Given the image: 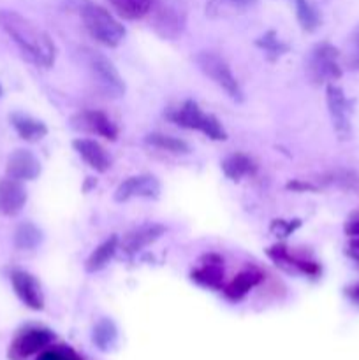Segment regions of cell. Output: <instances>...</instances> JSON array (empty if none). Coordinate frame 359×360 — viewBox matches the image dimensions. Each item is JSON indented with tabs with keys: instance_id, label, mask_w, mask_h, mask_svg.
<instances>
[{
	"instance_id": "obj_14",
	"label": "cell",
	"mask_w": 359,
	"mask_h": 360,
	"mask_svg": "<svg viewBox=\"0 0 359 360\" xmlns=\"http://www.w3.org/2000/svg\"><path fill=\"white\" fill-rule=\"evenodd\" d=\"M27 204V190L23 183L13 178L0 179V214L16 217Z\"/></svg>"
},
{
	"instance_id": "obj_30",
	"label": "cell",
	"mask_w": 359,
	"mask_h": 360,
	"mask_svg": "<svg viewBox=\"0 0 359 360\" xmlns=\"http://www.w3.org/2000/svg\"><path fill=\"white\" fill-rule=\"evenodd\" d=\"M344 63L347 69L359 70V25L352 30L348 37V48L344 56Z\"/></svg>"
},
{
	"instance_id": "obj_16",
	"label": "cell",
	"mask_w": 359,
	"mask_h": 360,
	"mask_svg": "<svg viewBox=\"0 0 359 360\" xmlns=\"http://www.w3.org/2000/svg\"><path fill=\"white\" fill-rule=\"evenodd\" d=\"M164 232H165L164 225H158V224L143 225V227L134 229V231H130L129 234L123 236L120 246H122L123 252H125L127 255H134V253L141 252V250H144L146 246L153 245V243L157 241Z\"/></svg>"
},
{
	"instance_id": "obj_22",
	"label": "cell",
	"mask_w": 359,
	"mask_h": 360,
	"mask_svg": "<svg viewBox=\"0 0 359 360\" xmlns=\"http://www.w3.org/2000/svg\"><path fill=\"white\" fill-rule=\"evenodd\" d=\"M222 171H224V174L227 176L229 179L239 181V179H243L245 176L256 174L257 165L248 155L232 153L224 158V162H222Z\"/></svg>"
},
{
	"instance_id": "obj_24",
	"label": "cell",
	"mask_w": 359,
	"mask_h": 360,
	"mask_svg": "<svg viewBox=\"0 0 359 360\" xmlns=\"http://www.w3.org/2000/svg\"><path fill=\"white\" fill-rule=\"evenodd\" d=\"M109 6L125 20H141L150 14L153 0H108Z\"/></svg>"
},
{
	"instance_id": "obj_29",
	"label": "cell",
	"mask_w": 359,
	"mask_h": 360,
	"mask_svg": "<svg viewBox=\"0 0 359 360\" xmlns=\"http://www.w3.org/2000/svg\"><path fill=\"white\" fill-rule=\"evenodd\" d=\"M256 44L259 46L260 49H264L267 55L273 56V58H278L280 55L287 53V49H289V46L284 44V42L277 37V34H275L273 30H270L267 34H264L263 37L257 39Z\"/></svg>"
},
{
	"instance_id": "obj_19",
	"label": "cell",
	"mask_w": 359,
	"mask_h": 360,
	"mask_svg": "<svg viewBox=\"0 0 359 360\" xmlns=\"http://www.w3.org/2000/svg\"><path fill=\"white\" fill-rule=\"evenodd\" d=\"M257 0H208L204 13L211 20H220V18H234L246 13L252 6H256Z\"/></svg>"
},
{
	"instance_id": "obj_2",
	"label": "cell",
	"mask_w": 359,
	"mask_h": 360,
	"mask_svg": "<svg viewBox=\"0 0 359 360\" xmlns=\"http://www.w3.org/2000/svg\"><path fill=\"white\" fill-rule=\"evenodd\" d=\"M69 9L76 11L92 39L108 48H116L125 39V27L99 4L92 0H67Z\"/></svg>"
},
{
	"instance_id": "obj_6",
	"label": "cell",
	"mask_w": 359,
	"mask_h": 360,
	"mask_svg": "<svg viewBox=\"0 0 359 360\" xmlns=\"http://www.w3.org/2000/svg\"><path fill=\"white\" fill-rule=\"evenodd\" d=\"M341 53L329 42H319L310 51L308 62H306V74L313 83H334L341 77Z\"/></svg>"
},
{
	"instance_id": "obj_26",
	"label": "cell",
	"mask_w": 359,
	"mask_h": 360,
	"mask_svg": "<svg viewBox=\"0 0 359 360\" xmlns=\"http://www.w3.org/2000/svg\"><path fill=\"white\" fill-rule=\"evenodd\" d=\"M42 243V232L37 225L30 224V221H23L18 225L16 232H14V246L21 252H30L35 250Z\"/></svg>"
},
{
	"instance_id": "obj_20",
	"label": "cell",
	"mask_w": 359,
	"mask_h": 360,
	"mask_svg": "<svg viewBox=\"0 0 359 360\" xmlns=\"http://www.w3.org/2000/svg\"><path fill=\"white\" fill-rule=\"evenodd\" d=\"M264 280L263 273H260L257 267H248V269L241 271L227 287L224 288V294L227 295L232 301H239V299L245 297L252 288H256L260 281Z\"/></svg>"
},
{
	"instance_id": "obj_28",
	"label": "cell",
	"mask_w": 359,
	"mask_h": 360,
	"mask_svg": "<svg viewBox=\"0 0 359 360\" xmlns=\"http://www.w3.org/2000/svg\"><path fill=\"white\" fill-rule=\"evenodd\" d=\"M320 183L324 185H334L348 192H359V176L352 171H334L322 176Z\"/></svg>"
},
{
	"instance_id": "obj_21",
	"label": "cell",
	"mask_w": 359,
	"mask_h": 360,
	"mask_svg": "<svg viewBox=\"0 0 359 360\" xmlns=\"http://www.w3.org/2000/svg\"><path fill=\"white\" fill-rule=\"evenodd\" d=\"M118 246H120L118 236H111V238L106 239L104 243H101V245L92 252V255L87 259V264H84L87 273L94 274L104 269V267L111 262L113 257H115Z\"/></svg>"
},
{
	"instance_id": "obj_9",
	"label": "cell",
	"mask_w": 359,
	"mask_h": 360,
	"mask_svg": "<svg viewBox=\"0 0 359 360\" xmlns=\"http://www.w3.org/2000/svg\"><path fill=\"white\" fill-rule=\"evenodd\" d=\"M160 195V183L151 174L130 176L123 179L115 190L116 202H127L130 199H157Z\"/></svg>"
},
{
	"instance_id": "obj_35",
	"label": "cell",
	"mask_w": 359,
	"mask_h": 360,
	"mask_svg": "<svg viewBox=\"0 0 359 360\" xmlns=\"http://www.w3.org/2000/svg\"><path fill=\"white\" fill-rule=\"evenodd\" d=\"M0 95H2V86H0Z\"/></svg>"
},
{
	"instance_id": "obj_8",
	"label": "cell",
	"mask_w": 359,
	"mask_h": 360,
	"mask_svg": "<svg viewBox=\"0 0 359 360\" xmlns=\"http://www.w3.org/2000/svg\"><path fill=\"white\" fill-rule=\"evenodd\" d=\"M326 104L336 137L348 141L352 137V105L338 84H326Z\"/></svg>"
},
{
	"instance_id": "obj_17",
	"label": "cell",
	"mask_w": 359,
	"mask_h": 360,
	"mask_svg": "<svg viewBox=\"0 0 359 360\" xmlns=\"http://www.w3.org/2000/svg\"><path fill=\"white\" fill-rule=\"evenodd\" d=\"M73 148L95 172H106L111 167V158H109L108 151L97 141L84 139L83 137V139L74 141Z\"/></svg>"
},
{
	"instance_id": "obj_10",
	"label": "cell",
	"mask_w": 359,
	"mask_h": 360,
	"mask_svg": "<svg viewBox=\"0 0 359 360\" xmlns=\"http://www.w3.org/2000/svg\"><path fill=\"white\" fill-rule=\"evenodd\" d=\"M266 253L277 266L284 267L287 271H299V273L306 274L310 278H317L320 274V271H322L315 260L294 255L285 245L271 246V248L266 250Z\"/></svg>"
},
{
	"instance_id": "obj_27",
	"label": "cell",
	"mask_w": 359,
	"mask_h": 360,
	"mask_svg": "<svg viewBox=\"0 0 359 360\" xmlns=\"http://www.w3.org/2000/svg\"><path fill=\"white\" fill-rule=\"evenodd\" d=\"M144 141H146V144H150V146L169 151V153H175V155H187L190 151L189 144H187L185 141L178 139V137L165 136V134H160V132L148 134Z\"/></svg>"
},
{
	"instance_id": "obj_23",
	"label": "cell",
	"mask_w": 359,
	"mask_h": 360,
	"mask_svg": "<svg viewBox=\"0 0 359 360\" xmlns=\"http://www.w3.org/2000/svg\"><path fill=\"white\" fill-rule=\"evenodd\" d=\"M48 341L49 334L44 333V330H28V333L16 338V341L11 347V355L13 357H27V355L34 354L39 348L44 347Z\"/></svg>"
},
{
	"instance_id": "obj_3",
	"label": "cell",
	"mask_w": 359,
	"mask_h": 360,
	"mask_svg": "<svg viewBox=\"0 0 359 360\" xmlns=\"http://www.w3.org/2000/svg\"><path fill=\"white\" fill-rule=\"evenodd\" d=\"M80 56L92 81L102 95L109 98H120L125 95V81L108 56L90 48L80 49Z\"/></svg>"
},
{
	"instance_id": "obj_25",
	"label": "cell",
	"mask_w": 359,
	"mask_h": 360,
	"mask_svg": "<svg viewBox=\"0 0 359 360\" xmlns=\"http://www.w3.org/2000/svg\"><path fill=\"white\" fill-rule=\"evenodd\" d=\"M294 9L299 27L306 34H313L320 27V23H322L319 9L310 0H294Z\"/></svg>"
},
{
	"instance_id": "obj_4",
	"label": "cell",
	"mask_w": 359,
	"mask_h": 360,
	"mask_svg": "<svg viewBox=\"0 0 359 360\" xmlns=\"http://www.w3.org/2000/svg\"><path fill=\"white\" fill-rule=\"evenodd\" d=\"M168 120H171L175 125L183 127V129L197 130V132L204 134L213 141L227 139V132L222 127V123L213 115L204 112L194 101H187L182 108L169 111Z\"/></svg>"
},
{
	"instance_id": "obj_32",
	"label": "cell",
	"mask_w": 359,
	"mask_h": 360,
	"mask_svg": "<svg viewBox=\"0 0 359 360\" xmlns=\"http://www.w3.org/2000/svg\"><path fill=\"white\" fill-rule=\"evenodd\" d=\"M289 190H294V192H315L319 190V186L313 185L312 181H303V179H294V181L287 183Z\"/></svg>"
},
{
	"instance_id": "obj_11",
	"label": "cell",
	"mask_w": 359,
	"mask_h": 360,
	"mask_svg": "<svg viewBox=\"0 0 359 360\" xmlns=\"http://www.w3.org/2000/svg\"><path fill=\"white\" fill-rule=\"evenodd\" d=\"M73 125L74 129L95 134L108 141H116L118 137V127L102 111H81L73 118Z\"/></svg>"
},
{
	"instance_id": "obj_13",
	"label": "cell",
	"mask_w": 359,
	"mask_h": 360,
	"mask_svg": "<svg viewBox=\"0 0 359 360\" xmlns=\"http://www.w3.org/2000/svg\"><path fill=\"white\" fill-rule=\"evenodd\" d=\"M7 178L18 179V181H32L41 174V162L37 160L32 151L16 150L9 155L6 165Z\"/></svg>"
},
{
	"instance_id": "obj_31",
	"label": "cell",
	"mask_w": 359,
	"mask_h": 360,
	"mask_svg": "<svg viewBox=\"0 0 359 360\" xmlns=\"http://www.w3.org/2000/svg\"><path fill=\"white\" fill-rule=\"evenodd\" d=\"M299 225H301V220H273L270 225V231L273 232L277 238H287V236H291Z\"/></svg>"
},
{
	"instance_id": "obj_33",
	"label": "cell",
	"mask_w": 359,
	"mask_h": 360,
	"mask_svg": "<svg viewBox=\"0 0 359 360\" xmlns=\"http://www.w3.org/2000/svg\"><path fill=\"white\" fill-rule=\"evenodd\" d=\"M345 232H347L348 236H352V238H359V214H355L354 218H351V220L345 224Z\"/></svg>"
},
{
	"instance_id": "obj_12",
	"label": "cell",
	"mask_w": 359,
	"mask_h": 360,
	"mask_svg": "<svg viewBox=\"0 0 359 360\" xmlns=\"http://www.w3.org/2000/svg\"><path fill=\"white\" fill-rule=\"evenodd\" d=\"M11 283L20 301L30 309L44 308V295H42L41 285L27 271H13L11 273Z\"/></svg>"
},
{
	"instance_id": "obj_15",
	"label": "cell",
	"mask_w": 359,
	"mask_h": 360,
	"mask_svg": "<svg viewBox=\"0 0 359 360\" xmlns=\"http://www.w3.org/2000/svg\"><path fill=\"white\" fill-rule=\"evenodd\" d=\"M192 280L203 287L218 290L224 285V260L217 253H210L201 259L199 267L192 271Z\"/></svg>"
},
{
	"instance_id": "obj_18",
	"label": "cell",
	"mask_w": 359,
	"mask_h": 360,
	"mask_svg": "<svg viewBox=\"0 0 359 360\" xmlns=\"http://www.w3.org/2000/svg\"><path fill=\"white\" fill-rule=\"evenodd\" d=\"M11 125L14 127L18 136L27 141V143H37L48 134V127L41 120H35L32 116L23 115V112H13L11 115Z\"/></svg>"
},
{
	"instance_id": "obj_1",
	"label": "cell",
	"mask_w": 359,
	"mask_h": 360,
	"mask_svg": "<svg viewBox=\"0 0 359 360\" xmlns=\"http://www.w3.org/2000/svg\"><path fill=\"white\" fill-rule=\"evenodd\" d=\"M0 28L13 39L25 56L42 69H49L56 60V46L46 30L11 9H0Z\"/></svg>"
},
{
	"instance_id": "obj_34",
	"label": "cell",
	"mask_w": 359,
	"mask_h": 360,
	"mask_svg": "<svg viewBox=\"0 0 359 360\" xmlns=\"http://www.w3.org/2000/svg\"><path fill=\"white\" fill-rule=\"evenodd\" d=\"M348 294H351L352 297L358 299V301H359V285H355L354 288H351V290H348Z\"/></svg>"
},
{
	"instance_id": "obj_5",
	"label": "cell",
	"mask_w": 359,
	"mask_h": 360,
	"mask_svg": "<svg viewBox=\"0 0 359 360\" xmlns=\"http://www.w3.org/2000/svg\"><path fill=\"white\" fill-rule=\"evenodd\" d=\"M151 27L162 39L175 41L183 34L187 25V7L183 0H153Z\"/></svg>"
},
{
	"instance_id": "obj_7",
	"label": "cell",
	"mask_w": 359,
	"mask_h": 360,
	"mask_svg": "<svg viewBox=\"0 0 359 360\" xmlns=\"http://www.w3.org/2000/svg\"><path fill=\"white\" fill-rule=\"evenodd\" d=\"M196 63L199 69L213 81L217 86H220L232 101L241 102L243 101V90L239 86L238 79L232 74L229 63L222 58L218 53L215 51H199L196 56Z\"/></svg>"
}]
</instances>
